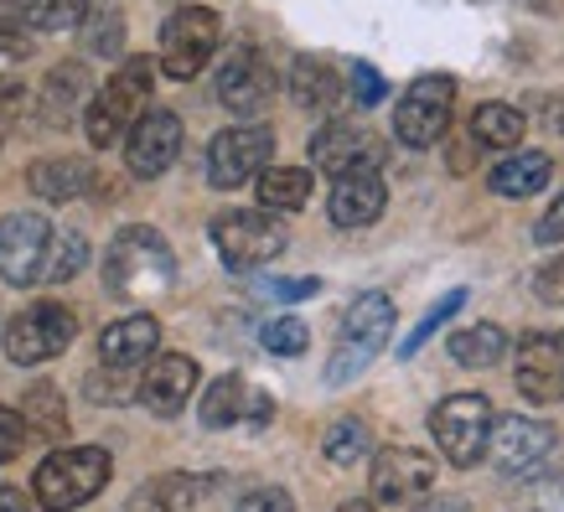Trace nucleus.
<instances>
[{
    "mask_svg": "<svg viewBox=\"0 0 564 512\" xmlns=\"http://www.w3.org/2000/svg\"><path fill=\"white\" fill-rule=\"evenodd\" d=\"M347 88H352V99H358L362 109H373V104L389 94V84H383V73H378L373 63H352V68H347Z\"/></svg>",
    "mask_w": 564,
    "mask_h": 512,
    "instance_id": "37",
    "label": "nucleus"
},
{
    "mask_svg": "<svg viewBox=\"0 0 564 512\" xmlns=\"http://www.w3.org/2000/svg\"><path fill=\"white\" fill-rule=\"evenodd\" d=\"M26 0H0V52H26Z\"/></svg>",
    "mask_w": 564,
    "mask_h": 512,
    "instance_id": "38",
    "label": "nucleus"
},
{
    "mask_svg": "<svg viewBox=\"0 0 564 512\" xmlns=\"http://www.w3.org/2000/svg\"><path fill=\"white\" fill-rule=\"evenodd\" d=\"M554 425L544 420H523V414H508V420H492V435H487V456L502 477H533L539 466L554 456Z\"/></svg>",
    "mask_w": 564,
    "mask_h": 512,
    "instance_id": "12",
    "label": "nucleus"
},
{
    "mask_svg": "<svg viewBox=\"0 0 564 512\" xmlns=\"http://www.w3.org/2000/svg\"><path fill=\"white\" fill-rule=\"evenodd\" d=\"M383 203H389V187H383V176L373 166H358V171H343V176H332V222L337 228H368V222L383 218Z\"/></svg>",
    "mask_w": 564,
    "mask_h": 512,
    "instance_id": "18",
    "label": "nucleus"
},
{
    "mask_svg": "<svg viewBox=\"0 0 564 512\" xmlns=\"http://www.w3.org/2000/svg\"><path fill=\"white\" fill-rule=\"evenodd\" d=\"M518 393L529 404H560L564 399V337H549V331H533V337L518 341Z\"/></svg>",
    "mask_w": 564,
    "mask_h": 512,
    "instance_id": "16",
    "label": "nucleus"
},
{
    "mask_svg": "<svg viewBox=\"0 0 564 512\" xmlns=\"http://www.w3.org/2000/svg\"><path fill=\"white\" fill-rule=\"evenodd\" d=\"M218 99L223 109H234V115H259V109H270L274 99V68L270 57L254 47H234L228 57H223L218 68Z\"/></svg>",
    "mask_w": 564,
    "mask_h": 512,
    "instance_id": "15",
    "label": "nucleus"
},
{
    "mask_svg": "<svg viewBox=\"0 0 564 512\" xmlns=\"http://www.w3.org/2000/svg\"><path fill=\"white\" fill-rule=\"evenodd\" d=\"M322 450H326V461L332 466H352V461H362V456L373 450V435H368L362 420H337V425L326 429Z\"/></svg>",
    "mask_w": 564,
    "mask_h": 512,
    "instance_id": "30",
    "label": "nucleus"
},
{
    "mask_svg": "<svg viewBox=\"0 0 564 512\" xmlns=\"http://www.w3.org/2000/svg\"><path fill=\"white\" fill-rule=\"evenodd\" d=\"M259 341L270 347L274 358H301L311 347V326L295 322V316H280V322H270L264 331H259Z\"/></svg>",
    "mask_w": 564,
    "mask_h": 512,
    "instance_id": "35",
    "label": "nucleus"
},
{
    "mask_svg": "<svg viewBox=\"0 0 564 512\" xmlns=\"http://www.w3.org/2000/svg\"><path fill=\"white\" fill-rule=\"evenodd\" d=\"M213 243H218L228 270H259V264L285 254L291 233H285V222L274 218L270 207H239V213H223L213 222Z\"/></svg>",
    "mask_w": 564,
    "mask_h": 512,
    "instance_id": "6",
    "label": "nucleus"
},
{
    "mask_svg": "<svg viewBox=\"0 0 564 512\" xmlns=\"http://www.w3.org/2000/svg\"><path fill=\"white\" fill-rule=\"evenodd\" d=\"M259 203L270 213H301L311 203V171L306 166H264L259 171Z\"/></svg>",
    "mask_w": 564,
    "mask_h": 512,
    "instance_id": "27",
    "label": "nucleus"
},
{
    "mask_svg": "<svg viewBox=\"0 0 564 512\" xmlns=\"http://www.w3.org/2000/svg\"><path fill=\"white\" fill-rule=\"evenodd\" d=\"M203 487H207L203 477H161L151 487V502L161 512H192L203 502Z\"/></svg>",
    "mask_w": 564,
    "mask_h": 512,
    "instance_id": "34",
    "label": "nucleus"
},
{
    "mask_svg": "<svg viewBox=\"0 0 564 512\" xmlns=\"http://www.w3.org/2000/svg\"><path fill=\"white\" fill-rule=\"evenodd\" d=\"M533 239L549 243V249H554V243H564V192L554 197V207H549L544 218L533 222Z\"/></svg>",
    "mask_w": 564,
    "mask_h": 512,
    "instance_id": "42",
    "label": "nucleus"
},
{
    "mask_svg": "<svg viewBox=\"0 0 564 512\" xmlns=\"http://www.w3.org/2000/svg\"><path fill=\"white\" fill-rule=\"evenodd\" d=\"M21 445H26V420L0 404V461H17Z\"/></svg>",
    "mask_w": 564,
    "mask_h": 512,
    "instance_id": "40",
    "label": "nucleus"
},
{
    "mask_svg": "<svg viewBox=\"0 0 564 512\" xmlns=\"http://www.w3.org/2000/svg\"><path fill=\"white\" fill-rule=\"evenodd\" d=\"M84 42H88V52H99V57H115V52L124 47V17L115 11V6H104V11H94L88 6V17H84Z\"/></svg>",
    "mask_w": 564,
    "mask_h": 512,
    "instance_id": "32",
    "label": "nucleus"
},
{
    "mask_svg": "<svg viewBox=\"0 0 564 512\" xmlns=\"http://www.w3.org/2000/svg\"><path fill=\"white\" fill-rule=\"evenodd\" d=\"M389 337H393V301L383 291H362L343 316V331H337V352H332L326 383H332V389L352 383V378L389 347Z\"/></svg>",
    "mask_w": 564,
    "mask_h": 512,
    "instance_id": "4",
    "label": "nucleus"
},
{
    "mask_svg": "<svg viewBox=\"0 0 564 512\" xmlns=\"http://www.w3.org/2000/svg\"><path fill=\"white\" fill-rule=\"evenodd\" d=\"M270 155H274V135L264 124H234V130L213 135V145H207V182L218 192H234L243 182H254L259 171L270 166Z\"/></svg>",
    "mask_w": 564,
    "mask_h": 512,
    "instance_id": "10",
    "label": "nucleus"
},
{
    "mask_svg": "<svg viewBox=\"0 0 564 512\" xmlns=\"http://www.w3.org/2000/svg\"><path fill=\"white\" fill-rule=\"evenodd\" d=\"M0 512H32V502L21 487H0Z\"/></svg>",
    "mask_w": 564,
    "mask_h": 512,
    "instance_id": "45",
    "label": "nucleus"
},
{
    "mask_svg": "<svg viewBox=\"0 0 564 512\" xmlns=\"http://www.w3.org/2000/svg\"><path fill=\"white\" fill-rule=\"evenodd\" d=\"M435 487V461L414 445H389L373 456V502L378 508H414Z\"/></svg>",
    "mask_w": 564,
    "mask_h": 512,
    "instance_id": "14",
    "label": "nucleus"
},
{
    "mask_svg": "<svg viewBox=\"0 0 564 512\" xmlns=\"http://www.w3.org/2000/svg\"><path fill=\"white\" fill-rule=\"evenodd\" d=\"M218 42H223L218 11L182 6V11H172L166 26H161V63H155V68L166 73V78H176V84H187V78H197V73L213 63Z\"/></svg>",
    "mask_w": 564,
    "mask_h": 512,
    "instance_id": "7",
    "label": "nucleus"
},
{
    "mask_svg": "<svg viewBox=\"0 0 564 512\" xmlns=\"http://www.w3.org/2000/svg\"><path fill=\"white\" fill-rule=\"evenodd\" d=\"M155 347H161V326H155V316H124V322L104 326L99 358H104V368L130 373V368H140V362L155 358Z\"/></svg>",
    "mask_w": 564,
    "mask_h": 512,
    "instance_id": "21",
    "label": "nucleus"
},
{
    "mask_svg": "<svg viewBox=\"0 0 564 512\" xmlns=\"http://www.w3.org/2000/svg\"><path fill=\"white\" fill-rule=\"evenodd\" d=\"M451 358L462 362V368H497V362L508 358V331L497 322L462 326V331L451 337Z\"/></svg>",
    "mask_w": 564,
    "mask_h": 512,
    "instance_id": "26",
    "label": "nucleus"
},
{
    "mask_svg": "<svg viewBox=\"0 0 564 512\" xmlns=\"http://www.w3.org/2000/svg\"><path fill=\"white\" fill-rule=\"evenodd\" d=\"M88 104V73L78 63H63V68L47 73V84H42V115L47 124H73V115Z\"/></svg>",
    "mask_w": 564,
    "mask_h": 512,
    "instance_id": "25",
    "label": "nucleus"
},
{
    "mask_svg": "<svg viewBox=\"0 0 564 512\" xmlns=\"http://www.w3.org/2000/svg\"><path fill=\"white\" fill-rule=\"evenodd\" d=\"M26 187L42 203H78L88 187H94V166L78 161V155H52V161H36L26 171Z\"/></svg>",
    "mask_w": 564,
    "mask_h": 512,
    "instance_id": "23",
    "label": "nucleus"
},
{
    "mask_svg": "<svg viewBox=\"0 0 564 512\" xmlns=\"http://www.w3.org/2000/svg\"><path fill=\"white\" fill-rule=\"evenodd\" d=\"M270 410H274L270 399L249 389L239 373L218 378V383L203 393V425L207 429H228V425H243V420H259V425H264Z\"/></svg>",
    "mask_w": 564,
    "mask_h": 512,
    "instance_id": "20",
    "label": "nucleus"
},
{
    "mask_svg": "<svg viewBox=\"0 0 564 512\" xmlns=\"http://www.w3.org/2000/svg\"><path fill=\"white\" fill-rule=\"evenodd\" d=\"M451 109H456V78L451 73H420L404 88V99L393 104V140L410 145V151H425L445 135Z\"/></svg>",
    "mask_w": 564,
    "mask_h": 512,
    "instance_id": "8",
    "label": "nucleus"
},
{
    "mask_svg": "<svg viewBox=\"0 0 564 512\" xmlns=\"http://www.w3.org/2000/svg\"><path fill=\"white\" fill-rule=\"evenodd\" d=\"M337 512H378V502H362V497H358V502H343Z\"/></svg>",
    "mask_w": 564,
    "mask_h": 512,
    "instance_id": "46",
    "label": "nucleus"
},
{
    "mask_svg": "<svg viewBox=\"0 0 564 512\" xmlns=\"http://www.w3.org/2000/svg\"><path fill=\"white\" fill-rule=\"evenodd\" d=\"M549 176H554V161L544 151H508V161H497L487 182L497 197H533L549 187Z\"/></svg>",
    "mask_w": 564,
    "mask_h": 512,
    "instance_id": "24",
    "label": "nucleus"
},
{
    "mask_svg": "<svg viewBox=\"0 0 564 512\" xmlns=\"http://www.w3.org/2000/svg\"><path fill=\"white\" fill-rule=\"evenodd\" d=\"M73 337H78V316L63 301H36L6 322V358L17 368H36V362L68 352Z\"/></svg>",
    "mask_w": 564,
    "mask_h": 512,
    "instance_id": "9",
    "label": "nucleus"
},
{
    "mask_svg": "<svg viewBox=\"0 0 564 512\" xmlns=\"http://www.w3.org/2000/svg\"><path fill=\"white\" fill-rule=\"evenodd\" d=\"M151 88H155V63H151V57H130V63H120V73H115V78H104V88L84 104V135H88V145H94V151L120 145L124 130L145 115Z\"/></svg>",
    "mask_w": 564,
    "mask_h": 512,
    "instance_id": "2",
    "label": "nucleus"
},
{
    "mask_svg": "<svg viewBox=\"0 0 564 512\" xmlns=\"http://www.w3.org/2000/svg\"><path fill=\"white\" fill-rule=\"evenodd\" d=\"M533 295H539L544 306H564V254L549 259L544 270L533 274Z\"/></svg>",
    "mask_w": 564,
    "mask_h": 512,
    "instance_id": "39",
    "label": "nucleus"
},
{
    "mask_svg": "<svg viewBox=\"0 0 564 512\" xmlns=\"http://www.w3.org/2000/svg\"><path fill=\"white\" fill-rule=\"evenodd\" d=\"M109 477H115L109 450H99V445H63V450H52L47 461L36 466V477H32L36 508L42 512L84 508V502H94L109 487Z\"/></svg>",
    "mask_w": 564,
    "mask_h": 512,
    "instance_id": "3",
    "label": "nucleus"
},
{
    "mask_svg": "<svg viewBox=\"0 0 564 512\" xmlns=\"http://www.w3.org/2000/svg\"><path fill=\"white\" fill-rule=\"evenodd\" d=\"M471 135L481 145H492V151H518L523 135H529V120H523V109H513V104H481L477 115H471Z\"/></svg>",
    "mask_w": 564,
    "mask_h": 512,
    "instance_id": "28",
    "label": "nucleus"
},
{
    "mask_svg": "<svg viewBox=\"0 0 564 512\" xmlns=\"http://www.w3.org/2000/svg\"><path fill=\"white\" fill-rule=\"evenodd\" d=\"M176 155H182V120H176L172 109H145V115L124 130V166H130V176H140V182L166 176V171L176 166Z\"/></svg>",
    "mask_w": 564,
    "mask_h": 512,
    "instance_id": "13",
    "label": "nucleus"
},
{
    "mask_svg": "<svg viewBox=\"0 0 564 512\" xmlns=\"http://www.w3.org/2000/svg\"><path fill=\"white\" fill-rule=\"evenodd\" d=\"M176 280V254L161 239V228L151 222H130L115 233V243L104 249V285L115 295H155L172 291Z\"/></svg>",
    "mask_w": 564,
    "mask_h": 512,
    "instance_id": "1",
    "label": "nucleus"
},
{
    "mask_svg": "<svg viewBox=\"0 0 564 512\" xmlns=\"http://www.w3.org/2000/svg\"><path fill=\"white\" fill-rule=\"evenodd\" d=\"M347 94V78L337 73V63H326V57H295L291 68V99L295 109H306V115H332Z\"/></svg>",
    "mask_w": 564,
    "mask_h": 512,
    "instance_id": "22",
    "label": "nucleus"
},
{
    "mask_svg": "<svg viewBox=\"0 0 564 512\" xmlns=\"http://www.w3.org/2000/svg\"><path fill=\"white\" fill-rule=\"evenodd\" d=\"M21 420H26V435H42V440H63L68 435V414H63V393L47 389V383H36L32 393H26V410H21Z\"/></svg>",
    "mask_w": 564,
    "mask_h": 512,
    "instance_id": "29",
    "label": "nucleus"
},
{
    "mask_svg": "<svg viewBox=\"0 0 564 512\" xmlns=\"http://www.w3.org/2000/svg\"><path fill=\"white\" fill-rule=\"evenodd\" d=\"M52 233L57 228L42 213H11V218H0V280L6 285H42Z\"/></svg>",
    "mask_w": 564,
    "mask_h": 512,
    "instance_id": "11",
    "label": "nucleus"
},
{
    "mask_svg": "<svg viewBox=\"0 0 564 512\" xmlns=\"http://www.w3.org/2000/svg\"><path fill=\"white\" fill-rule=\"evenodd\" d=\"M94 0H47V6H26V26L36 32H78Z\"/></svg>",
    "mask_w": 564,
    "mask_h": 512,
    "instance_id": "33",
    "label": "nucleus"
},
{
    "mask_svg": "<svg viewBox=\"0 0 564 512\" xmlns=\"http://www.w3.org/2000/svg\"><path fill=\"white\" fill-rule=\"evenodd\" d=\"M430 435L441 445V456L456 471H471V466L487 456V435H492V399L481 393H451L435 404L430 414Z\"/></svg>",
    "mask_w": 564,
    "mask_h": 512,
    "instance_id": "5",
    "label": "nucleus"
},
{
    "mask_svg": "<svg viewBox=\"0 0 564 512\" xmlns=\"http://www.w3.org/2000/svg\"><path fill=\"white\" fill-rule=\"evenodd\" d=\"M414 512H471V502H466V497H456V492H425Z\"/></svg>",
    "mask_w": 564,
    "mask_h": 512,
    "instance_id": "44",
    "label": "nucleus"
},
{
    "mask_svg": "<svg viewBox=\"0 0 564 512\" xmlns=\"http://www.w3.org/2000/svg\"><path fill=\"white\" fill-rule=\"evenodd\" d=\"M264 291L280 295V301H311V295L322 291V280H316V274H306V280H270Z\"/></svg>",
    "mask_w": 564,
    "mask_h": 512,
    "instance_id": "43",
    "label": "nucleus"
},
{
    "mask_svg": "<svg viewBox=\"0 0 564 512\" xmlns=\"http://www.w3.org/2000/svg\"><path fill=\"white\" fill-rule=\"evenodd\" d=\"M88 264V243L78 233H52L47 249V270H42V285H63Z\"/></svg>",
    "mask_w": 564,
    "mask_h": 512,
    "instance_id": "31",
    "label": "nucleus"
},
{
    "mask_svg": "<svg viewBox=\"0 0 564 512\" xmlns=\"http://www.w3.org/2000/svg\"><path fill=\"white\" fill-rule=\"evenodd\" d=\"M462 306H466V291H451V295L441 301V306H430V311H425V322H420V326L410 331V337H404V347H399V358H414V352H420V347H425V341L435 337V331H441V326L451 322V316H456Z\"/></svg>",
    "mask_w": 564,
    "mask_h": 512,
    "instance_id": "36",
    "label": "nucleus"
},
{
    "mask_svg": "<svg viewBox=\"0 0 564 512\" xmlns=\"http://www.w3.org/2000/svg\"><path fill=\"white\" fill-rule=\"evenodd\" d=\"M234 512H295V502H291V492H280V487H259V492H243Z\"/></svg>",
    "mask_w": 564,
    "mask_h": 512,
    "instance_id": "41",
    "label": "nucleus"
},
{
    "mask_svg": "<svg viewBox=\"0 0 564 512\" xmlns=\"http://www.w3.org/2000/svg\"><path fill=\"white\" fill-rule=\"evenodd\" d=\"M197 393V362L187 352H166L155 358L140 378V404L155 414V420H172V414L187 410V399Z\"/></svg>",
    "mask_w": 564,
    "mask_h": 512,
    "instance_id": "19",
    "label": "nucleus"
},
{
    "mask_svg": "<svg viewBox=\"0 0 564 512\" xmlns=\"http://www.w3.org/2000/svg\"><path fill=\"white\" fill-rule=\"evenodd\" d=\"M311 161L332 176H343V171H358V166H383V140L368 135V124L362 120H326L311 140Z\"/></svg>",
    "mask_w": 564,
    "mask_h": 512,
    "instance_id": "17",
    "label": "nucleus"
}]
</instances>
